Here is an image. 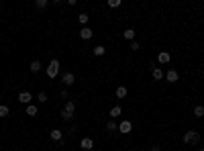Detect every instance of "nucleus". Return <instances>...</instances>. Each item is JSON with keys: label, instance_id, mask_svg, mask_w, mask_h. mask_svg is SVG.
Returning a JSON list of instances; mask_svg holds the SVG:
<instances>
[{"label": "nucleus", "instance_id": "nucleus-5", "mask_svg": "<svg viewBox=\"0 0 204 151\" xmlns=\"http://www.w3.org/2000/svg\"><path fill=\"white\" fill-rule=\"evenodd\" d=\"M61 80H63V84H65V86H72V84L76 82V78H73V73H72V72L63 73V76H61Z\"/></svg>", "mask_w": 204, "mask_h": 151}, {"label": "nucleus", "instance_id": "nucleus-19", "mask_svg": "<svg viewBox=\"0 0 204 151\" xmlns=\"http://www.w3.org/2000/svg\"><path fill=\"white\" fill-rule=\"evenodd\" d=\"M126 96V88L125 86H118L117 88V98H125Z\"/></svg>", "mask_w": 204, "mask_h": 151}, {"label": "nucleus", "instance_id": "nucleus-18", "mask_svg": "<svg viewBox=\"0 0 204 151\" xmlns=\"http://www.w3.org/2000/svg\"><path fill=\"white\" fill-rule=\"evenodd\" d=\"M117 122H114V121H112V118H110V121H108L106 122V131H110V133H114V131H117Z\"/></svg>", "mask_w": 204, "mask_h": 151}, {"label": "nucleus", "instance_id": "nucleus-13", "mask_svg": "<svg viewBox=\"0 0 204 151\" xmlns=\"http://www.w3.org/2000/svg\"><path fill=\"white\" fill-rule=\"evenodd\" d=\"M122 37H125V39H129V41H135V31H133V29H125Z\"/></svg>", "mask_w": 204, "mask_h": 151}, {"label": "nucleus", "instance_id": "nucleus-11", "mask_svg": "<svg viewBox=\"0 0 204 151\" xmlns=\"http://www.w3.org/2000/svg\"><path fill=\"white\" fill-rule=\"evenodd\" d=\"M151 76H153V80H161L165 73H163V69H161V68H153V69H151Z\"/></svg>", "mask_w": 204, "mask_h": 151}, {"label": "nucleus", "instance_id": "nucleus-22", "mask_svg": "<svg viewBox=\"0 0 204 151\" xmlns=\"http://www.w3.org/2000/svg\"><path fill=\"white\" fill-rule=\"evenodd\" d=\"M72 117H73V114H69V112H68V110H61V121H63V122H68V121H72Z\"/></svg>", "mask_w": 204, "mask_h": 151}, {"label": "nucleus", "instance_id": "nucleus-28", "mask_svg": "<svg viewBox=\"0 0 204 151\" xmlns=\"http://www.w3.org/2000/svg\"><path fill=\"white\" fill-rule=\"evenodd\" d=\"M151 151H159V147H151Z\"/></svg>", "mask_w": 204, "mask_h": 151}, {"label": "nucleus", "instance_id": "nucleus-23", "mask_svg": "<svg viewBox=\"0 0 204 151\" xmlns=\"http://www.w3.org/2000/svg\"><path fill=\"white\" fill-rule=\"evenodd\" d=\"M108 6L110 8H118L121 6V0H108Z\"/></svg>", "mask_w": 204, "mask_h": 151}, {"label": "nucleus", "instance_id": "nucleus-15", "mask_svg": "<svg viewBox=\"0 0 204 151\" xmlns=\"http://www.w3.org/2000/svg\"><path fill=\"white\" fill-rule=\"evenodd\" d=\"M63 110H68L69 114H73V110H76V102H72V100H68V102H65V108H63Z\"/></svg>", "mask_w": 204, "mask_h": 151}, {"label": "nucleus", "instance_id": "nucleus-10", "mask_svg": "<svg viewBox=\"0 0 204 151\" xmlns=\"http://www.w3.org/2000/svg\"><path fill=\"white\" fill-rule=\"evenodd\" d=\"M92 35H94V33H92V31H90V29H88V27H84V29H82V31H80V37H82V39H84V41H88V39H92Z\"/></svg>", "mask_w": 204, "mask_h": 151}, {"label": "nucleus", "instance_id": "nucleus-14", "mask_svg": "<svg viewBox=\"0 0 204 151\" xmlns=\"http://www.w3.org/2000/svg\"><path fill=\"white\" fill-rule=\"evenodd\" d=\"M27 114H29V117H37V114H39V112H37V106H35V104H29V106H27Z\"/></svg>", "mask_w": 204, "mask_h": 151}, {"label": "nucleus", "instance_id": "nucleus-27", "mask_svg": "<svg viewBox=\"0 0 204 151\" xmlns=\"http://www.w3.org/2000/svg\"><path fill=\"white\" fill-rule=\"evenodd\" d=\"M131 49H133V51H137V49H139V43H137V41H131Z\"/></svg>", "mask_w": 204, "mask_h": 151}, {"label": "nucleus", "instance_id": "nucleus-25", "mask_svg": "<svg viewBox=\"0 0 204 151\" xmlns=\"http://www.w3.org/2000/svg\"><path fill=\"white\" fill-rule=\"evenodd\" d=\"M47 4H49L47 0H37V4H35V6H37V8H45Z\"/></svg>", "mask_w": 204, "mask_h": 151}, {"label": "nucleus", "instance_id": "nucleus-24", "mask_svg": "<svg viewBox=\"0 0 204 151\" xmlns=\"http://www.w3.org/2000/svg\"><path fill=\"white\" fill-rule=\"evenodd\" d=\"M0 117H8V106H4V104L0 106Z\"/></svg>", "mask_w": 204, "mask_h": 151}, {"label": "nucleus", "instance_id": "nucleus-16", "mask_svg": "<svg viewBox=\"0 0 204 151\" xmlns=\"http://www.w3.org/2000/svg\"><path fill=\"white\" fill-rule=\"evenodd\" d=\"M194 117H196V118L204 117V106H202V104H198V106L194 108Z\"/></svg>", "mask_w": 204, "mask_h": 151}, {"label": "nucleus", "instance_id": "nucleus-7", "mask_svg": "<svg viewBox=\"0 0 204 151\" xmlns=\"http://www.w3.org/2000/svg\"><path fill=\"white\" fill-rule=\"evenodd\" d=\"M49 137H51V141H61V139H63V133L61 131H59V129H53V131H51V135H49Z\"/></svg>", "mask_w": 204, "mask_h": 151}, {"label": "nucleus", "instance_id": "nucleus-6", "mask_svg": "<svg viewBox=\"0 0 204 151\" xmlns=\"http://www.w3.org/2000/svg\"><path fill=\"white\" fill-rule=\"evenodd\" d=\"M31 100H33L31 92H20V94H19V102H23V104H29Z\"/></svg>", "mask_w": 204, "mask_h": 151}, {"label": "nucleus", "instance_id": "nucleus-26", "mask_svg": "<svg viewBox=\"0 0 204 151\" xmlns=\"http://www.w3.org/2000/svg\"><path fill=\"white\" fill-rule=\"evenodd\" d=\"M37 100H39V102H47L49 98H47V94H45V92H41L39 96H37Z\"/></svg>", "mask_w": 204, "mask_h": 151}, {"label": "nucleus", "instance_id": "nucleus-17", "mask_svg": "<svg viewBox=\"0 0 204 151\" xmlns=\"http://www.w3.org/2000/svg\"><path fill=\"white\" fill-rule=\"evenodd\" d=\"M29 68H31V72H33V73H39L41 64H39V61H31V65H29Z\"/></svg>", "mask_w": 204, "mask_h": 151}, {"label": "nucleus", "instance_id": "nucleus-8", "mask_svg": "<svg viewBox=\"0 0 204 151\" xmlns=\"http://www.w3.org/2000/svg\"><path fill=\"white\" fill-rule=\"evenodd\" d=\"M165 78H167V82H178V72L175 69H167V73H165Z\"/></svg>", "mask_w": 204, "mask_h": 151}, {"label": "nucleus", "instance_id": "nucleus-9", "mask_svg": "<svg viewBox=\"0 0 204 151\" xmlns=\"http://www.w3.org/2000/svg\"><path fill=\"white\" fill-rule=\"evenodd\" d=\"M170 59H171V55L167 53V51H161V53L157 55V61H159V64H167Z\"/></svg>", "mask_w": 204, "mask_h": 151}, {"label": "nucleus", "instance_id": "nucleus-21", "mask_svg": "<svg viewBox=\"0 0 204 151\" xmlns=\"http://www.w3.org/2000/svg\"><path fill=\"white\" fill-rule=\"evenodd\" d=\"M78 20L84 24V27H86V24H88V20H90V16H88L86 12H82V15H78Z\"/></svg>", "mask_w": 204, "mask_h": 151}, {"label": "nucleus", "instance_id": "nucleus-3", "mask_svg": "<svg viewBox=\"0 0 204 151\" xmlns=\"http://www.w3.org/2000/svg\"><path fill=\"white\" fill-rule=\"evenodd\" d=\"M118 131H121L122 135H129V133L133 131V122L131 121H122L121 125H118Z\"/></svg>", "mask_w": 204, "mask_h": 151}, {"label": "nucleus", "instance_id": "nucleus-1", "mask_svg": "<svg viewBox=\"0 0 204 151\" xmlns=\"http://www.w3.org/2000/svg\"><path fill=\"white\" fill-rule=\"evenodd\" d=\"M184 143L186 145H198L200 143V133L198 131H186L184 133Z\"/></svg>", "mask_w": 204, "mask_h": 151}, {"label": "nucleus", "instance_id": "nucleus-20", "mask_svg": "<svg viewBox=\"0 0 204 151\" xmlns=\"http://www.w3.org/2000/svg\"><path fill=\"white\" fill-rule=\"evenodd\" d=\"M106 53V49L102 47V45H96V47H94V55H98V57H100V55H104Z\"/></svg>", "mask_w": 204, "mask_h": 151}, {"label": "nucleus", "instance_id": "nucleus-2", "mask_svg": "<svg viewBox=\"0 0 204 151\" xmlns=\"http://www.w3.org/2000/svg\"><path fill=\"white\" fill-rule=\"evenodd\" d=\"M57 73H59V61L57 59H51V64L47 65V76L53 80V78H57Z\"/></svg>", "mask_w": 204, "mask_h": 151}, {"label": "nucleus", "instance_id": "nucleus-4", "mask_svg": "<svg viewBox=\"0 0 204 151\" xmlns=\"http://www.w3.org/2000/svg\"><path fill=\"white\" fill-rule=\"evenodd\" d=\"M80 147H82L84 151H90V149H92V147H94V141H92V139H90V137H84L82 141H80Z\"/></svg>", "mask_w": 204, "mask_h": 151}, {"label": "nucleus", "instance_id": "nucleus-12", "mask_svg": "<svg viewBox=\"0 0 204 151\" xmlns=\"http://www.w3.org/2000/svg\"><path fill=\"white\" fill-rule=\"evenodd\" d=\"M121 114H122V108H121V106H112L108 117H110V118H117V117H121Z\"/></svg>", "mask_w": 204, "mask_h": 151}]
</instances>
